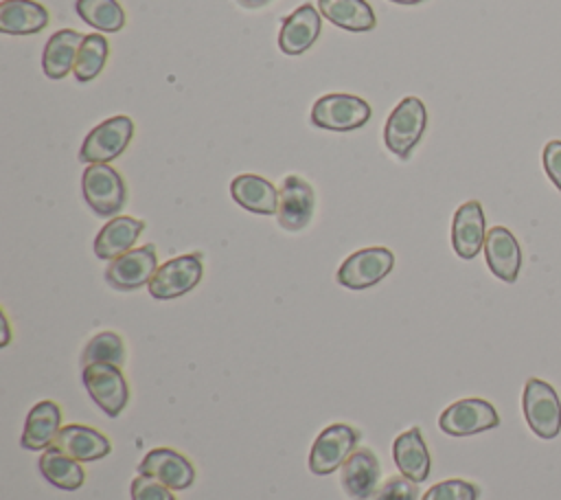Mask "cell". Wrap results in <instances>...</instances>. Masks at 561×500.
<instances>
[{"mask_svg": "<svg viewBox=\"0 0 561 500\" xmlns=\"http://www.w3.org/2000/svg\"><path fill=\"white\" fill-rule=\"evenodd\" d=\"M480 489L476 482L462 478H447L432 485L421 500H478Z\"/></svg>", "mask_w": 561, "mask_h": 500, "instance_id": "f546056e", "label": "cell"}, {"mask_svg": "<svg viewBox=\"0 0 561 500\" xmlns=\"http://www.w3.org/2000/svg\"><path fill=\"white\" fill-rule=\"evenodd\" d=\"M129 491H131V500H175L173 489H169L160 480H156L151 476H142V474H138L131 480Z\"/></svg>", "mask_w": 561, "mask_h": 500, "instance_id": "1f68e13d", "label": "cell"}, {"mask_svg": "<svg viewBox=\"0 0 561 500\" xmlns=\"http://www.w3.org/2000/svg\"><path fill=\"white\" fill-rule=\"evenodd\" d=\"M425 125H427V112L423 101L416 96H405L397 103V107L386 121L383 143L394 156L405 160L410 151L419 145L425 132Z\"/></svg>", "mask_w": 561, "mask_h": 500, "instance_id": "6da1fadb", "label": "cell"}, {"mask_svg": "<svg viewBox=\"0 0 561 500\" xmlns=\"http://www.w3.org/2000/svg\"><path fill=\"white\" fill-rule=\"evenodd\" d=\"M61 430V408L59 404L44 399L37 401L24 421L20 445L24 450H46L53 445L57 432Z\"/></svg>", "mask_w": 561, "mask_h": 500, "instance_id": "ffe728a7", "label": "cell"}, {"mask_svg": "<svg viewBox=\"0 0 561 500\" xmlns=\"http://www.w3.org/2000/svg\"><path fill=\"white\" fill-rule=\"evenodd\" d=\"M48 24V11L35 0H2L0 31L7 35H33Z\"/></svg>", "mask_w": 561, "mask_h": 500, "instance_id": "cb8c5ba5", "label": "cell"}, {"mask_svg": "<svg viewBox=\"0 0 561 500\" xmlns=\"http://www.w3.org/2000/svg\"><path fill=\"white\" fill-rule=\"evenodd\" d=\"M390 2H397V4H419L423 0H390Z\"/></svg>", "mask_w": 561, "mask_h": 500, "instance_id": "d590c367", "label": "cell"}, {"mask_svg": "<svg viewBox=\"0 0 561 500\" xmlns=\"http://www.w3.org/2000/svg\"><path fill=\"white\" fill-rule=\"evenodd\" d=\"M489 270L504 283H515L522 268V250L515 235L504 226H493L484 239Z\"/></svg>", "mask_w": 561, "mask_h": 500, "instance_id": "2e32d148", "label": "cell"}, {"mask_svg": "<svg viewBox=\"0 0 561 500\" xmlns=\"http://www.w3.org/2000/svg\"><path fill=\"white\" fill-rule=\"evenodd\" d=\"M484 239H486V224H484L482 204L478 200H469L460 204L451 221L454 252L460 259L469 261L484 248Z\"/></svg>", "mask_w": 561, "mask_h": 500, "instance_id": "9a60e30c", "label": "cell"}, {"mask_svg": "<svg viewBox=\"0 0 561 500\" xmlns=\"http://www.w3.org/2000/svg\"><path fill=\"white\" fill-rule=\"evenodd\" d=\"M392 458L397 469L414 480V482H425L430 476V467H432V458L425 445V439L421 434L419 425H412L410 430H405L403 434H399L392 443Z\"/></svg>", "mask_w": 561, "mask_h": 500, "instance_id": "d6986e66", "label": "cell"}, {"mask_svg": "<svg viewBox=\"0 0 561 500\" xmlns=\"http://www.w3.org/2000/svg\"><path fill=\"white\" fill-rule=\"evenodd\" d=\"M522 408L528 428L539 439H554L561 432V399L548 382L528 377L522 395Z\"/></svg>", "mask_w": 561, "mask_h": 500, "instance_id": "3957f363", "label": "cell"}, {"mask_svg": "<svg viewBox=\"0 0 561 500\" xmlns=\"http://www.w3.org/2000/svg\"><path fill=\"white\" fill-rule=\"evenodd\" d=\"M381 467L370 447H355L340 467V482L351 500H368L375 496Z\"/></svg>", "mask_w": 561, "mask_h": 500, "instance_id": "5bb4252c", "label": "cell"}, {"mask_svg": "<svg viewBox=\"0 0 561 500\" xmlns=\"http://www.w3.org/2000/svg\"><path fill=\"white\" fill-rule=\"evenodd\" d=\"M39 474L59 489L75 491L85 482V471L81 467V461L68 456L66 452L57 450L55 445L46 447L37 461Z\"/></svg>", "mask_w": 561, "mask_h": 500, "instance_id": "484cf974", "label": "cell"}, {"mask_svg": "<svg viewBox=\"0 0 561 500\" xmlns=\"http://www.w3.org/2000/svg\"><path fill=\"white\" fill-rule=\"evenodd\" d=\"M134 134V121L129 116H112L103 123H99L92 132H88L81 149L79 160L85 164H107L110 160L118 158Z\"/></svg>", "mask_w": 561, "mask_h": 500, "instance_id": "8992f818", "label": "cell"}, {"mask_svg": "<svg viewBox=\"0 0 561 500\" xmlns=\"http://www.w3.org/2000/svg\"><path fill=\"white\" fill-rule=\"evenodd\" d=\"M373 500H419L416 482L401 476H390L377 491Z\"/></svg>", "mask_w": 561, "mask_h": 500, "instance_id": "4dcf8cb0", "label": "cell"}, {"mask_svg": "<svg viewBox=\"0 0 561 500\" xmlns=\"http://www.w3.org/2000/svg\"><path fill=\"white\" fill-rule=\"evenodd\" d=\"M359 432L346 423L327 425L313 441L309 452V469L316 476L333 474L344 465L351 452L357 447Z\"/></svg>", "mask_w": 561, "mask_h": 500, "instance_id": "52a82bcc", "label": "cell"}, {"mask_svg": "<svg viewBox=\"0 0 561 500\" xmlns=\"http://www.w3.org/2000/svg\"><path fill=\"white\" fill-rule=\"evenodd\" d=\"M543 169L552 184L561 191V140H548L543 147Z\"/></svg>", "mask_w": 561, "mask_h": 500, "instance_id": "d6a6232c", "label": "cell"}, {"mask_svg": "<svg viewBox=\"0 0 561 500\" xmlns=\"http://www.w3.org/2000/svg\"><path fill=\"white\" fill-rule=\"evenodd\" d=\"M85 35L72 31V29H61L53 33V37L46 42L44 53H42V68L48 79H64L70 70H75L79 48L83 44Z\"/></svg>", "mask_w": 561, "mask_h": 500, "instance_id": "603a6c76", "label": "cell"}, {"mask_svg": "<svg viewBox=\"0 0 561 500\" xmlns=\"http://www.w3.org/2000/svg\"><path fill=\"white\" fill-rule=\"evenodd\" d=\"M75 11L88 26L103 33H118L127 20L116 0H77Z\"/></svg>", "mask_w": 561, "mask_h": 500, "instance_id": "4316f807", "label": "cell"}, {"mask_svg": "<svg viewBox=\"0 0 561 500\" xmlns=\"http://www.w3.org/2000/svg\"><path fill=\"white\" fill-rule=\"evenodd\" d=\"M394 254L388 248H364L353 252L340 265L335 279L348 289H368L390 274Z\"/></svg>", "mask_w": 561, "mask_h": 500, "instance_id": "30bf717a", "label": "cell"}, {"mask_svg": "<svg viewBox=\"0 0 561 500\" xmlns=\"http://www.w3.org/2000/svg\"><path fill=\"white\" fill-rule=\"evenodd\" d=\"M53 445L81 463L99 461L112 452V443L103 432L90 425H79V423L64 425L57 432Z\"/></svg>", "mask_w": 561, "mask_h": 500, "instance_id": "ac0fdd59", "label": "cell"}, {"mask_svg": "<svg viewBox=\"0 0 561 500\" xmlns=\"http://www.w3.org/2000/svg\"><path fill=\"white\" fill-rule=\"evenodd\" d=\"M243 9H261L265 4H270L272 0H237Z\"/></svg>", "mask_w": 561, "mask_h": 500, "instance_id": "e575fe53", "label": "cell"}, {"mask_svg": "<svg viewBox=\"0 0 561 500\" xmlns=\"http://www.w3.org/2000/svg\"><path fill=\"white\" fill-rule=\"evenodd\" d=\"M145 230V221L129 217V215H116L112 217L96 235L94 239V254L99 259H116L131 250L140 232Z\"/></svg>", "mask_w": 561, "mask_h": 500, "instance_id": "7402d4cb", "label": "cell"}, {"mask_svg": "<svg viewBox=\"0 0 561 500\" xmlns=\"http://www.w3.org/2000/svg\"><path fill=\"white\" fill-rule=\"evenodd\" d=\"M138 474L142 476H151L156 480H160L162 485H167L173 491H182L188 489L195 482V467L193 463L171 450V447H153L149 450L140 465H138Z\"/></svg>", "mask_w": 561, "mask_h": 500, "instance_id": "4fadbf2b", "label": "cell"}, {"mask_svg": "<svg viewBox=\"0 0 561 500\" xmlns=\"http://www.w3.org/2000/svg\"><path fill=\"white\" fill-rule=\"evenodd\" d=\"M232 200L256 215H276L278 211V189L254 173H241L230 182Z\"/></svg>", "mask_w": 561, "mask_h": 500, "instance_id": "44dd1931", "label": "cell"}, {"mask_svg": "<svg viewBox=\"0 0 561 500\" xmlns=\"http://www.w3.org/2000/svg\"><path fill=\"white\" fill-rule=\"evenodd\" d=\"M94 362H110L123 368L125 364V344L123 338L114 331H101L96 333L81 353V368Z\"/></svg>", "mask_w": 561, "mask_h": 500, "instance_id": "f1b7e54d", "label": "cell"}, {"mask_svg": "<svg viewBox=\"0 0 561 500\" xmlns=\"http://www.w3.org/2000/svg\"><path fill=\"white\" fill-rule=\"evenodd\" d=\"M320 35V13L313 4H302L296 11H291L278 33V48L285 55H302L309 50Z\"/></svg>", "mask_w": 561, "mask_h": 500, "instance_id": "e0dca14e", "label": "cell"}, {"mask_svg": "<svg viewBox=\"0 0 561 500\" xmlns=\"http://www.w3.org/2000/svg\"><path fill=\"white\" fill-rule=\"evenodd\" d=\"M0 322H2V342H0V346H7L9 344V320H7V314L2 311L0 314Z\"/></svg>", "mask_w": 561, "mask_h": 500, "instance_id": "836d02e7", "label": "cell"}, {"mask_svg": "<svg viewBox=\"0 0 561 500\" xmlns=\"http://www.w3.org/2000/svg\"><path fill=\"white\" fill-rule=\"evenodd\" d=\"M202 254L191 252V254H180L175 259L164 261L158 265L153 279L149 281V294L158 300H169L184 296L191 292L199 281H202Z\"/></svg>", "mask_w": 561, "mask_h": 500, "instance_id": "ba28073f", "label": "cell"}, {"mask_svg": "<svg viewBox=\"0 0 561 500\" xmlns=\"http://www.w3.org/2000/svg\"><path fill=\"white\" fill-rule=\"evenodd\" d=\"M107 55H110V44H107L105 35H101V33L85 35V39L79 48V55H77L75 70H72L75 79L79 83H88L94 77H99V72L103 70V66L107 61Z\"/></svg>", "mask_w": 561, "mask_h": 500, "instance_id": "83f0119b", "label": "cell"}, {"mask_svg": "<svg viewBox=\"0 0 561 500\" xmlns=\"http://www.w3.org/2000/svg\"><path fill=\"white\" fill-rule=\"evenodd\" d=\"M81 191L88 206L101 217H116L127 202V186L110 164H88L81 175Z\"/></svg>", "mask_w": 561, "mask_h": 500, "instance_id": "7a4b0ae2", "label": "cell"}, {"mask_svg": "<svg viewBox=\"0 0 561 500\" xmlns=\"http://www.w3.org/2000/svg\"><path fill=\"white\" fill-rule=\"evenodd\" d=\"M316 193L307 180L300 175H287L278 189V226L285 230H302L313 215Z\"/></svg>", "mask_w": 561, "mask_h": 500, "instance_id": "7c38bea8", "label": "cell"}, {"mask_svg": "<svg viewBox=\"0 0 561 500\" xmlns=\"http://www.w3.org/2000/svg\"><path fill=\"white\" fill-rule=\"evenodd\" d=\"M438 425L449 436H469L497 428L500 414L486 399L469 397L447 406L438 417Z\"/></svg>", "mask_w": 561, "mask_h": 500, "instance_id": "9c48e42d", "label": "cell"}, {"mask_svg": "<svg viewBox=\"0 0 561 500\" xmlns=\"http://www.w3.org/2000/svg\"><path fill=\"white\" fill-rule=\"evenodd\" d=\"M156 270H158L156 246L147 243L140 248H131L129 252L112 259L105 270V281L118 292H131V289H140L142 285H149Z\"/></svg>", "mask_w": 561, "mask_h": 500, "instance_id": "8fae6325", "label": "cell"}, {"mask_svg": "<svg viewBox=\"0 0 561 500\" xmlns=\"http://www.w3.org/2000/svg\"><path fill=\"white\" fill-rule=\"evenodd\" d=\"M318 9L331 24L351 33H366L377 24L375 11L366 0H318Z\"/></svg>", "mask_w": 561, "mask_h": 500, "instance_id": "d4e9b609", "label": "cell"}, {"mask_svg": "<svg viewBox=\"0 0 561 500\" xmlns=\"http://www.w3.org/2000/svg\"><path fill=\"white\" fill-rule=\"evenodd\" d=\"M83 386L90 399L107 414L118 417L129 401V386L121 366L110 362H94L81 368Z\"/></svg>", "mask_w": 561, "mask_h": 500, "instance_id": "277c9868", "label": "cell"}, {"mask_svg": "<svg viewBox=\"0 0 561 500\" xmlns=\"http://www.w3.org/2000/svg\"><path fill=\"white\" fill-rule=\"evenodd\" d=\"M370 105L353 94H324L311 107V123L331 132H351L370 121Z\"/></svg>", "mask_w": 561, "mask_h": 500, "instance_id": "5b68a950", "label": "cell"}]
</instances>
